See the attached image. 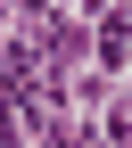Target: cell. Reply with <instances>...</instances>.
Wrapping results in <instances>:
<instances>
[{
  "label": "cell",
  "mask_w": 132,
  "mask_h": 148,
  "mask_svg": "<svg viewBox=\"0 0 132 148\" xmlns=\"http://www.w3.org/2000/svg\"><path fill=\"white\" fill-rule=\"evenodd\" d=\"M99 49H107V58H116V66L132 58V8H124V16H116V25H107V33H99Z\"/></svg>",
  "instance_id": "cell-1"
}]
</instances>
